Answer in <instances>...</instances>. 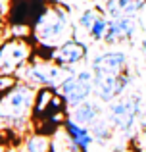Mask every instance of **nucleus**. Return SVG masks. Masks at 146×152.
Masks as SVG:
<instances>
[{
	"label": "nucleus",
	"instance_id": "f257e3e1",
	"mask_svg": "<svg viewBox=\"0 0 146 152\" xmlns=\"http://www.w3.org/2000/svg\"><path fill=\"white\" fill-rule=\"evenodd\" d=\"M33 31L35 39L41 45H58L56 41H62L69 31L68 8L60 6V4H52L50 8L42 10L38 18L35 19Z\"/></svg>",
	"mask_w": 146,
	"mask_h": 152
},
{
	"label": "nucleus",
	"instance_id": "f03ea898",
	"mask_svg": "<svg viewBox=\"0 0 146 152\" xmlns=\"http://www.w3.org/2000/svg\"><path fill=\"white\" fill-rule=\"evenodd\" d=\"M38 87L19 81L0 98V119L2 121H23L33 110Z\"/></svg>",
	"mask_w": 146,
	"mask_h": 152
},
{
	"label": "nucleus",
	"instance_id": "7ed1b4c3",
	"mask_svg": "<svg viewBox=\"0 0 146 152\" xmlns=\"http://www.w3.org/2000/svg\"><path fill=\"white\" fill-rule=\"evenodd\" d=\"M140 110H142V96L139 93H129L127 96H119L108 106V119L115 131L129 135L135 127L137 119L140 118Z\"/></svg>",
	"mask_w": 146,
	"mask_h": 152
},
{
	"label": "nucleus",
	"instance_id": "20e7f679",
	"mask_svg": "<svg viewBox=\"0 0 146 152\" xmlns=\"http://www.w3.org/2000/svg\"><path fill=\"white\" fill-rule=\"evenodd\" d=\"M71 73L69 69L58 66V64H46V62H37V64H25L17 71L19 81L31 83L35 87H56Z\"/></svg>",
	"mask_w": 146,
	"mask_h": 152
},
{
	"label": "nucleus",
	"instance_id": "39448f33",
	"mask_svg": "<svg viewBox=\"0 0 146 152\" xmlns=\"http://www.w3.org/2000/svg\"><path fill=\"white\" fill-rule=\"evenodd\" d=\"M58 93L65 98L69 110L83 100L94 94V73L92 69H81L75 73H68V77L58 85Z\"/></svg>",
	"mask_w": 146,
	"mask_h": 152
},
{
	"label": "nucleus",
	"instance_id": "423d86ee",
	"mask_svg": "<svg viewBox=\"0 0 146 152\" xmlns=\"http://www.w3.org/2000/svg\"><path fill=\"white\" fill-rule=\"evenodd\" d=\"M29 45L23 39H12L0 45V73H17L29 58Z\"/></svg>",
	"mask_w": 146,
	"mask_h": 152
},
{
	"label": "nucleus",
	"instance_id": "0eeeda50",
	"mask_svg": "<svg viewBox=\"0 0 146 152\" xmlns=\"http://www.w3.org/2000/svg\"><path fill=\"white\" fill-rule=\"evenodd\" d=\"M86 54H89V46L83 41H79L77 37H71L68 41H64L60 46H56L52 50V54H50V58H52L54 64H58V66L71 71L73 66L85 62Z\"/></svg>",
	"mask_w": 146,
	"mask_h": 152
},
{
	"label": "nucleus",
	"instance_id": "6e6552de",
	"mask_svg": "<svg viewBox=\"0 0 146 152\" xmlns=\"http://www.w3.org/2000/svg\"><path fill=\"white\" fill-rule=\"evenodd\" d=\"M94 75H117L127 69V54L121 50H106L90 60Z\"/></svg>",
	"mask_w": 146,
	"mask_h": 152
},
{
	"label": "nucleus",
	"instance_id": "1a4fd4ad",
	"mask_svg": "<svg viewBox=\"0 0 146 152\" xmlns=\"http://www.w3.org/2000/svg\"><path fill=\"white\" fill-rule=\"evenodd\" d=\"M137 29H139L137 18H127V15H125V18H112L102 42L108 45V46L119 45V42H129L135 37Z\"/></svg>",
	"mask_w": 146,
	"mask_h": 152
},
{
	"label": "nucleus",
	"instance_id": "9d476101",
	"mask_svg": "<svg viewBox=\"0 0 146 152\" xmlns=\"http://www.w3.org/2000/svg\"><path fill=\"white\" fill-rule=\"evenodd\" d=\"M100 6V4H96ZM146 6V0H106L102 4V12L112 18H137L140 10Z\"/></svg>",
	"mask_w": 146,
	"mask_h": 152
},
{
	"label": "nucleus",
	"instance_id": "9b49d317",
	"mask_svg": "<svg viewBox=\"0 0 146 152\" xmlns=\"http://www.w3.org/2000/svg\"><path fill=\"white\" fill-rule=\"evenodd\" d=\"M64 129H65V135H68L69 142H73L81 152H90V146H92V142H94L90 127L79 125L77 121H73L71 118H68L64 121Z\"/></svg>",
	"mask_w": 146,
	"mask_h": 152
},
{
	"label": "nucleus",
	"instance_id": "f8f14e48",
	"mask_svg": "<svg viewBox=\"0 0 146 152\" xmlns=\"http://www.w3.org/2000/svg\"><path fill=\"white\" fill-rule=\"evenodd\" d=\"M69 118L73 121H77L79 125H85V127H90L96 119L102 118V106H100V100H83L81 104H77L75 108H71V114Z\"/></svg>",
	"mask_w": 146,
	"mask_h": 152
},
{
	"label": "nucleus",
	"instance_id": "ddd939ff",
	"mask_svg": "<svg viewBox=\"0 0 146 152\" xmlns=\"http://www.w3.org/2000/svg\"><path fill=\"white\" fill-rule=\"evenodd\" d=\"M94 94L100 102L110 104L117 98L115 75H94Z\"/></svg>",
	"mask_w": 146,
	"mask_h": 152
},
{
	"label": "nucleus",
	"instance_id": "4468645a",
	"mask_svg": "<svg viewBox=\"0 0 146 152\" xmlns=\"http://www.w3.org/2000/svg\"><path fill=\"white\" fill-rule=\"evenodd\" d=\"M113 131H115V127L112 125V121H110L108 118H100L96 119V121L90 125V133H92L94 137V142H98V145H108L110 141L113 139Z\"/></svg>",
	"mask_w": 146,
	"mask_h": 152
},
{
	"label": "nucleus",
	"instance_id": "2eb2a0df",
	"mask_svg": "<svg viewBox=\"0 0 146 152\" xmlns=\"http://www.w3.org/2000/svg\"><path fill=\"white\" fill-rule=\"evenodd\" d=\"M23 152H52V145H50V139L42 133H35L31 137L25 139V145H23Z\"/></svg>",
	"mask_w": 146,
	"mask_h": 152
},
{
	"label": "nucleus",
	"instance_id": "dca6fc26",
	"mask_svg": "<svg viewBox=\"0 0 146 152\" xmlns=\"http://www.w3.org/2000/svg\"><path fill=\"white\" fill-rule=\"evenodd\" d=\"M108 25H110V18L102 12V14L96 18V21L92 23V27H90L86 33H89V37L92 39V41L100 42V41H104V35H106V31H108Z\"/></svg>",
	"mask_w": 146,
	"mask_h": 152
},
{
	"label": "nucleus",
	"instance_id": "f3484780",
	"mask_svg": "<svg viewBox=\"0 0 146 152\" xmlns=\"http://www.w3.org/2000/svg\"><path fill=\"white\" fill-rule=\"evenodd\" d=\"M100 14H102V8L100 6H98V8H85V10L81 12V15H79V19H77V25L81 27V29L89 31Z\"/></svg>",
	"mask_w": 146,
	"mask_h": 152
},
{
	"label": "nucleus",
	"instance_id": "a211bd4d",
	"mask_svg": "<svg viewBox=\"0 0 146 152\" xmlns=\"http://www.w3.org/2000/svg\"><path fill=\"white\" fill-rule=\"evenodd\" d=\"M64 152H81V150H79V148H77V146H75V145H73V142H69V145H68V146H65V150H64Z\"/></svg>",
	"mask_w": 146,
	"mask_h": 152
},
{
	"label": "nucleus",
	"instance_id": "6ab92c4d",
	"mask_svg": "<svg viewBox=\"0 0 146 152\" xmlns=\"http://www.w3.org/2000/svg\"><path fill=\"white\" fill-rule=\"evenodd\" d=\"M140 123H142V131L146 133V114L142 115V119H140Z\"/></svg>",
	"mask_w": 146,
	"mask_h": 152
},
{
	"label": "nucleus",
	"instance_id": "aec40b11",
	"mask_svg": "<svg viewBox=\"0 0 146 152\" xmlns=\"http://www.w3.org/2000/svg\"><path fill=\"white\" fill-rule=\"evenodd\" d=\"M83 2H92V4H104L106 0H83Z\"/></svg>",
	"mask_w": 146,
	"mask_h": 152
}]
</instances>
